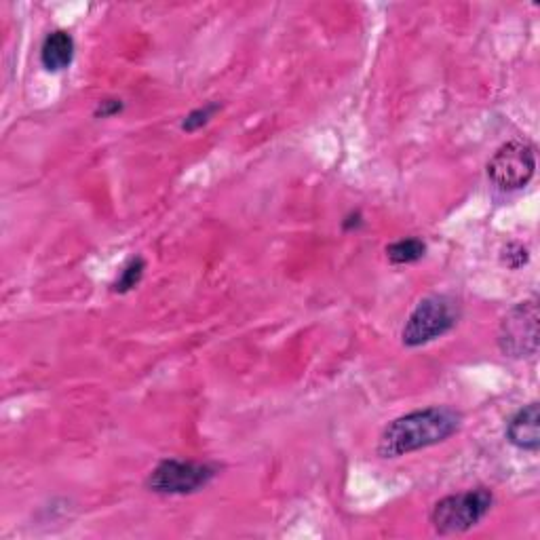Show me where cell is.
I'll use <instances>...</instances> for the list:
<instances>
[{"instance_id":"obj_9","label":"cell","mask_w":540,"mask_h":540,"mask_svg":"<svg viewBox=\"0 0 540 540\" xmlns=\"http://www.w3.org/2000/svg\"><path fill=\"white\" fill-rule=\"evenodd\" d=\"M424 254H427V243L416 237L399 239L387 245V258L391 264H414L422 260Z\"/></svg>"},{"instance_id":"obj_1","label":"cell","mask_w":540,"mask_h":540,"mask_svg":"<svg viewBox=\"0 0 540 540\" xmlns=\"http://www.w3.org/2000/svg\"><path fill=\"white\" fill-rule=\"evenodd\" d=\"M462 424V414L452 408H424L389 422L378 439L380 458H399L448 441Z\"/></svg>"},{"instance_id":"obj_2","label":"cell","mask_w":540,"mask_h":540,"mask_svg":"<svg viewBox=\"0 0 540 540\" xmlns=\"http://www.w3.org/2000/svg\"><path fill=\"white\" fill-rule=\"evenodd\" d=\"M494 507V494L488 488L465 490L450 494L435 503L431 511V526L439 536L462 534L475 528Z\"/></svg>"},{"instance_id":"obj_8","label":"cell","mask_w":540,"mask_h":540,"mask_svg":"<svg viewBox=\"0 0 540 540\" xmlns=\"http://www.w3.org/2000/svg\"><path fill=\"white\" fill-rule=\"evenodd\" d=\"M74 60V38L66 30H53L41 45V64L49 72H62Z\"/></svg>"},{"instance_id":"obj_6","label":"cell","mask_w":540,"mask_h":540,"mask_svg":"<svg viewBox=\"0 0 540 540\" xmlns=\"http://www.w3.org/2000/svg\"><path fill=\"white\" fill-rule=\"evenodd\" d=\"M486 169L496 188L505 192L522 190L536 173V150L524 140H511L492 154Z\"/></svg>"},{"instance_id":"obj_12","label":"cell","mask_w":540,"mask_h":540,"mask_svg":"<svg viewBox=\"0 0 540 540\" xmlns=\"http://www.w3.org/2000/svg\"><path fill=\"white\" fill-rule=\"evenodd\" d=\"M500 258H503V262H505L509 268L517 270V268H522V266L528 264L530 254H528V249H526L522 243H509V245L503 249V256H500Z\"/></svg>"},{"instance_id":"obj_3","label":"cell","mask_w":540,"mask_h":540,"mask_svg":"<svg viewBox=\"0 0 540 540\" xmlns=\"http://www.w3.org/2000/svg\"><path fill=\"white\" fill-rule=\"evenodd\" d=\"M458 317V304L450 296L435 294L422 298L405 321L401 340L410 349H418L454 330Z\"/></svg>"},{"instance_id":"obj_10","label":"cell","mask_w":540,"mask_h":540,"mask_svg":"<svg viewBox=\"0 0 540 540\" xmlns=\"http://www.w3.org/2000/svg\"><path fill=\"white\" fill-rule=\"evenodd\" d=\"M144 270H146V262H144L142 258H133V260H129V262L123 266V270L119 273L117 281L112 283V289H114V292H117V294H127V292H131V289H133V287H138V283L142 281Z\"/></svg>"},{"instance_id":"obj_14","label":"cell","mask_w":540,"mask_h":540,"mask_svg":"<svg viewBox=\"0 0 540 540\" xmlns=\"http://www.w3.org/2000/svg\"><path fill=\"white\" fill-rule=\"evenodd\" d=\"M361 224H363L361 214H351L349 218H346V220L342 222V228H344V230H357Z\"/></svg>"},{"instance_id":"obj_7","label":"cell","mask_w":540,"mask_h":540,"mask_svg":"<svg viewBox=\"0 0 540 540\" xmlns=\"http://www.w3.org/2000/svg\"><path fill=\"white\" fill-rule=\"evenodd\" d=\"M538 424H540V410L536 401L519 408L507 424L509 443H513L515 448L524 452H538L540 450Z\"/></svg>"},{"instance_id":"obj_11","label":"cell","mask_w":540,"mask_h":540,"mask_svg":"<svg viewBox=\"0 0 540 540\" xmlns=\"http://www.w3.org/2000/svg\"><path fill=\"white\" fill-rule=\"evenodd\" d=\"M220 110V106L218 104H214V102H211V104H205V106H201V108H195V110H192V112H188L186 114V117H184V121H182V129L184 131H188V133H192V131H199L201 127H205L211 119H214V114Z\"/></svg>"},{"instance_id":"obj_5","label":"cell","mask_w":540,"mask_h":540,"mask_svg":"<svg viewBox=\"0 0 540 540\" xmlns=\"http://www.w3.org/2000/svg\"><path fill=\"white\" fill-rule=\"evenodd\" d=\"M498 346L507 357L526 359L538 351V302L536 298L517 302L511 311L500 319Z\"/></svg>"},{"instance_id":"obj_4","label":"cell","mask_w":540,"mask_h":540,"mask_svg":"<svg viewBox=\"0 0 540 540\" xmlns=\"http://www.w3.org/2000/svg\"><path fill=\"white\" fill-rule=\"evenodd\" d=\"M216 475L218 469L207 465V462L167 458L150 471L146 479V488L154 494L163 496L195 494L207 488Z\"/></svg>"},{"instance_id":"obj_13","label":"cell","mask_w":540,"mask_h":540,"mask_svg":"<svg viewBox=\"0 0 540 540\" xmlns=\"http://www.w3.org/2000/svg\"><path fill=\"white\" fill-rule=\"evenodd\" d=\"M123 108H125L123 100H117V98L100 100L98 108H95V117H98V119H110V117H117L119 112H123Z\"/></svg>"}]
</instances>
